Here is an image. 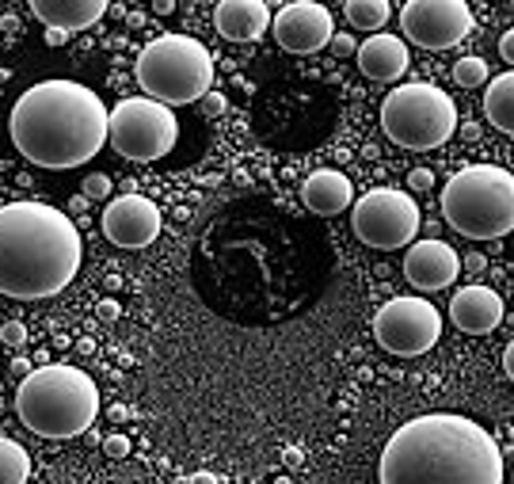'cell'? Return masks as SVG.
<instances>
[{
    "mask_svg": "<svg viewBox=\"0 0 514 484\" xmlns=\"http://www.w3.org/2000/svg\"><path fill=\"white\" fill-rule=\"evenodd\" d=\"M381 130L400 149L427 153L457 134V108L438 84H396L381 103Z\"/></svg>",
    "mask_w": 514,
    "mask_h": 484,
    "instance_id": "7",
    "label": "cell"
},
{
    "mask_svg": "<svg viewBox=\"0 0 514 484\" xmlns=\"http://www.w3.org/2000/svg\"><path fill=\"white\" fill-rule=\"evenodd\" d=\"M202 108H206V115H225L229 103H225L221 92H206V96H202Z\"/></svg>",
    "mask_w": 514,
    "mask_h": 484,
    "instance_id": "30",
    "label": "cell"
},
{
    "mask_svg": "<svg viewBox=\"0 0 514 484\" xmlns=\"http://www.w3.org/2000/svg\"><path fill=\"white\" fill-rule=\"evenodd\" d=\"M484 115L496 126L499 134H514V73H499L488 84V99H484Z\"/></svg>",
    "mask_w": 514,
    "mask_h": 484,
    "instance_id": "20",
    "label": "cell"
},
{
    "mask_svg": "<svg viewBox=\"0 0 514 484\" xmlns=\"http://www.w3.org/2000/svg\"><path fill=\"white\" fill-rule=\"evenodd\" d=\"M111 419H130V408H122V405L111 408Z\"/></svg>",
    "mask_w": 514,
    "mask_h": 484,
    "instance_id": "39",
    "label": "cell"
},
{
    "mask_svg": "<svg viewBox=\"0 0 514 484\" xmlns=\"http://www.w3.org/2000/svg\"><path fill=\"white\" fill-rule=\"evenodd\" d=\"M31 480V454L15 438H0V484H27Z\"/></svg>",
    "mask_w": 514,
    "mask_h": 484,
    "instance_id": "22",
    "label": "cell"
},
{
    "mask_svg": "<svg viewBox=\"0 0 514 484\" xmlns=\"http://www.w3.org/2000/svg\"><path fill=\"white\" fill-rule=\"evenodd\" d=\"M442 218L468 241H499L514 229V176L499 164H468L442 187Z\"/></svg>",
    "mask_w": 514,
    "mask_h": 484,
    "instance_id": "5",
    "label": "cell"
},
{
    "mask_svg": "<svg viewBox=\"0 0 514 484\" xmlns=\"http://www.w3.org/2000/svg\"><path fill=\"white\" fill-rule=\"evenodd\" d=\"M46 42H50V46H66V42H69V31H61V27H46Z\"/></svg>",
    "mask_w": 514,
    "mask_h": 484,
    "instance_id": "33",
    "label": "cell"
},
{
    "mask_svg": "<svg viewBox=\"0 0 514 484\" xmlns=\"http://www.w3.org/2000/svg\"><path fill=\"white\" fill-rule=\"evenodd\" d=\"M423 225V214L408 191H396V187H374L366 191L355 206H351V229L355 237L377 248V252H396L408 248Z\"/></svg>",
    "mask_w": 514,
    "mask_h": 484,
    "instance_id": "9",
    "label": "cell"
},
{
    "mask_svg": "<svg viewBox=\"0 0 514 484\" xmlns=\"http://www.w3.org/2000/svg\"><path fill=\"white\" fill-rule=\"evenodd\" d=\"M499 57L507 61V66H514V31H503V38H499Z\"/></svg>",
    "mask_w": 514,
    "mask_h": 484,
    "instance_id": "31",
    "label": "cell"
},
{
    "mask_svg": "<svg viewBox=\"0 0 514 484\" xmlns=\"http://www.w3.org/2000/svg\"><path fill=\"white\" fill-rule=\"evenodd\" d=\"M461 138L477 141V138H480V126H477V122H465V126H461Z\"/></svg>",
    "mask_w": 514,
    "mask_h": 484,
    "instance_id": "37",
    "label": "cell"
},
{
    "mask_svg": "<svg viewBox=\"0 0 514 484\" xmlns=\"http://www.w3.org/2000/svg\"><path fill=\"white\" fill-rule=\"evenodd\" d=\"M103 454L115 458V461L130 458V438H126V435H107V438H103Z\"/></svg>",
    "mask_w": 514,
    "mask_h": 484,
    "instance_id": "26",
    "label": "cell"
},
{
    "mask_svg": "<svg viewBox=\"0 0 514 484\" xmlns=\"http://www.w3.org/2000/svg\"><path fill=\"white\" fill-rule=\"evenodd\" d=\"M302 199H305V206L313 210V214L335 218V214H343L347 206H355V187H351L347 176L339 172V168H320V172L305 176Z\"/></svg>",
    "mask_w": 514,
    "mask_h": 484,
    "instance_id": "18",
    "label": "cell"
},
{
    "mask_svg": "<svg viewBox=\"0 0 514 484\" xmlns=\"http://www.w3.org/2000/svg\"><path fill=\"white\" fill-rule=\"evenodd\" d=\"M160 206L145 195H115L103 210V233L118 248H145L160 237Z\"/></svg>",
    "mask_w": 514,
    "mask_h": 484,
    "instance_id": "13",
    "label": "cell"
},
{
    "mask_svg": "<svg viewBox=\"0 0 514 484\" xmlns=\"http://www.w3.org/2000/svg\"><path fill=\"white\" fill-rule=\"evenodd\" d=\"M107 141L115 145V153L134 160V164H149L160 160L176 149L180 141V118L168 108L153 99H122L118 108L107 118Z\"/></svg>",
    "mask_w": 514,
    "mask_h": 484,
    "instance_id": "8",
    "label": "cell"
},
{
    "mask_svg": "<svg viewBox=\"0 0 514 484\" xmlns=\"http://www.w3.org/2000/svg\"><path fill=\"white\" fill-rule=\"evenodd\" d=\"M187 484H221V477H218V473H210V469H202V473L190 477Z\"/></svg>",
    "mask_w": 514,
    "mask_h": 484,
    "instance_id": "34",
    "label": "cell"
},
{
    "mask_svg": "<svg viewBox=\"0 0 514 484\" xmlns=\"http://www.w3.org/2000/svg\"><path fill=\"white\" fill-rule=\"evenodd\" d=\"M15 412L24 427L42 438H77L92 431L99 416V389L80 366H38L15 389Z\"/></svg>",
    "mask_w": 514,
    "mask_h": 484,
    "instance_id": "4",
    "label": "cell"
},
{
    "mask_svg": "<svg viewBox=\"0 0 514 484\" xmlns=\"http://www.w3.org/2000/svg\"><path fill=\"white\" fill-rule=\"evenodd\" d=\"M347 24L355 31H374L381 35V27L389 24V15H393V5L389 0H347Z\"/></svg>",
    "mask_w": 514,
    "mask_h": 484,
    "instance_id": "21",
    "label": "cell"
},
{
    "mask_svg": "<svg viewBox=\"0 0 514 484\" xmlns=\"http://www.w3.org/2000/svg\"><path fill=\"white\" fill-rule=\"evenodd\" d=\"M488 267V260L480 256V252H468V256H461V271H473V275H477V271H484Z\"/></svg>",
    "mask_w": 514,
    "mask_h": 484,
    "instance_id": "32",
    "label": "cell"
},
{
    "mask_svg": "<svg viewBox=\"0 0 514 484\" xmlns=\"http://www.w3.org/2000/svg\"><path fill=\"white\" fill-rule=\"evenodd\" d=\"M400 27L423 50H449L473 31V8L465 0H408Z\"/></svg>",
    "mask_w": 514,
    "mask_h": 484,
    "instance_id": "11",
    "label": "cell"
},
{
    "mask_svg": "<svg viewBox=\"0 0 514 484\" xmlns=\"http://www.w3.org/2000/svg\"><path fill=\"white\" fill-rule=\"evenodd\" d=\"M69 210H73V214H84V210H88V199H84V195H77V199L69 202Z\"/></svg>",
    "mask_w": 514,
    "mask_h": 484,
    "instance_id": "38",
    "label": "cell"
},
{
    "mask_svg": "<svg viewBox=\"0 0 514 484\" xmlns=\"http://www.w3.org/2000/svg\"><path fill=\"white\" fill-rule=\"evenodd\" d=\"M449 317L465 335H491L503 321V298L491 286H461L449 298Z\"/></svg>",
    "mask_w": 514,
    "mask_h": 484,
    "instance_id": "15",
    "label": "cell"
},
{
    "mask_svg": "<svg viewBox=\"0 0 514 484\" xmlns=\"http://www.w3.org/2000/svg\"><path fill=\"white\" fill-rule=\"evenodd\" d=\"M111 176H103V172H92V176H84V187H80V195L84 199H111Z\"/></svg>",
    "mask_w": 514,
    "mask_h": 484,
    "instance_id": "24",
    "label": "cell"
},
{
    "mask_svg": "<svg viewBox=\"0 0 514 484\" xmlns=\"http://www.w3.org/2000/svg\"><path fill=\"white\" fill-rule=\"evenodd\" d=\"M332 54L335 57H351V54H358V42H355V35H332Z\"/></svg>",
    "mask_w": 514,
    "mask_h": 484,
    "instance_id": "28",
    "label": "cell"
},
{
    "mask_svg": "<svg viewBox=\"0 0 514 484\" xmlns=\"http://www.w3.org/2000/svg\"><path fill=\"white\" fill-rule=\"evenodd\" d=\"M377 344L396 355V359H416L431 351L442 335V313L427 298H393L377 309L374 317Z\"/></svg>",
    "mask_w": 514,
    "mask_h": 484,
    "instance_id": "10",
    "label": "cell"
},
{
    "mask_svg": "<svg viewBox=\"0 0 514 484\" xmlns=\"http://www.w3.org/2000/svg\"><path fill=\"white\" fill-rule=\"evenodd\" d=\"M408 183H412V191H431V187H435V172H431V168H416V172L408 176Z\"/></svg>",
    "mask_w": 514,
    "mask_h": 484,
    "instance_id": "29",
    "label": "cell"
},
{
    "mask_svg": "<svg viewBox=\"0 0 514 484\" xmlns=\"http://www.w3.org/2000/svg\"><path fill=\"white\" fill-rule=\"evenodd\" d=\"M103 99L77 80H42L15 99L8 130L12 145L38 168H80L107 145Z\"/></svg>",
    "mask_w": 514,
    "mask_h": 484,
    "instance_id": "2",
    "label": "cell"
},
{
    "mask_svg": "<svg viewBox=\"0 0 514 484\" xmlns=\"http://www.w3.org/2000/svg\"><path fill=\"white\" fill-rule=\"evenodd\" d=\"M80 267V229L46 202L0 206V293L42 302L61 293Z\"/></svg>",
    "mask_w": 514,
    "mask_h": 484,
    "instance_id": "3",
    "label": "cell"
},
{
    "mask_svg": "<svg viewBox=\"0 0 514 484\" xmlns=\"http://www.w3.org/2000/svg\"><path fill=\"white\" fill-rule=\"evenodd\" d=\"M118 317H122V305H118L115 298H103V302L96 305V321H99V324H115Z\"/></svg>",
    "mask_w": 514,
    "mask_h": 484,
    "instance_id": "27",
    "label": "cell"
},
{
    "mask_svg": "<svg viewBox=\"0 0 514 484\" xmlns=\"http://www.w3.org/2000/svg\"><path fill=\"white\" fill-rule=\"evenodd\" d=\"M31 12L46 27H61L73 35V31L99 24L107 12V0H31Z\"/></svg>",
    "mask_w": 514,
    "mask_h": 484,
    "instance_id": "19",
    "label": "cell"
},
{
    "mask_svg": "<svg viewBox=\"0 0 514 484\" xmlns=\"http://www.w3.org/2000/svg\"><path fill=\"white\" fill-rule=\"evenodd\" d=\"M0 344H8V347H24V344H27V324H19V321L0 324Z\"/></svg>",
    "mask_w": 514,
    "mask_h": 484,
    "instance_id": "25",
    "label": "cell"
},
{
    "mask_svg": "<svg viewBox=\"0 0 514 484\" xmlns=\"http://www.w3.org/2000/svg\"><path fill=\"white\" fill-rule=\"evenodd\" d=\"M381 484H503V450L484 424L457 412L416 416L381 450Z\"/></svg>",
    "mask_w": 514,
    "mask_h": 484,
    "instance_id": "1",
    "label": "cell"
},
{
    "mask_svg": "<svg viewBox=\"0 0 514 484\" xmlns=\"http://www.w3.org/2000/svg\"><path fill=\"white\" fill-rule=\"evenodd\" d=\"M134 77L145 99L171 111L213 92V54L190 35H160L138 54Z\"/></svg>",
    "mask_w": 514,
    "mask_h": 484,
    "instance_id": "6",
    "label": "cell"
},
{
    "mask_svg": "<svg viewBox=\"0 0 514 484\" xmlns=\"http://www.w3.org/2000/svg\"><path fill=\"white\" fill-rule=\"evenodd\" d=\"M358 69L366 73L370 80H381V84H393L408 73V42L396 38V35H370L366 42L358 46Z\"/></svg>",
    "mask_w": 514,
    "mask_h": 484,
    "instance_id": "16",
    "label": "cell"
},
{
    "mask_svg": "<svg viewBox=\"0 0 514 484\" xmlns=\"http://www.w3.org/2000/svg\"><path fill=\"white\" fill-rule=\"evenodd\" d=\"M213 24L229 42H255L271 27V8L263 0H221L213 8Z\"/></svg>",
    "mask_w": 514,
    "mask_h": 484,
    "instance_id": "17",
    "label": "cell"
},
{
    "mask_svg": "<svg viewBox=\"0 0 514 484\" xmlns=\"http://www.w3.org/2000/svg\"><path fill=\"white\" fill-rule=\"evenodd\" d=\"M454 80L461 84V88H480V84H488V61L477 57V54L461 57L454 66Z\"/></svg>",
    "mask_w": 514,
    "mask_h": 484,
    "instance_id": "23",
    "label": "cell"
},
{
    "mask_svg": "<svg viewBox=\"0 0 514 484\" xmlns=\"http://www.w3.org/2000/svg\"><path fill=\"white\" fill-rule=\"evenodd\" d=\"M503 374H507V377H514V347H507V351H503Z\"/></svg>",
    "mask_w": 514,
    "mask_h": 484,
    "instance_id": "36",
    "label": "cell"
},
{
    "mask_svg": "<svg viewBox=\"0 0 514 484\" xmlns=\"http://www.w3.org/2000/svg\"><path fill=\"white\" fill-rule=\"evenodd\" d=\"M461 271V256L446 241H416L408 244V256H404V279H408L416 290L435 293L454 286Z\"/></svg>",
    "mask_w": 514,
    "mask_h": 484,
    "instance_id": "14",
    "label": "cell"
},
{
    "mask_svg": "<svg viewBox=\"0 0 514 484\" xmlns=\"http://www.w3.org/2000/svg\"><path fill=\"white\" fill-rule=\"evenodd\" d=\"M12 374L19 377V382H24V377L31 374V363H27V359H15V363H12Z\"/></svg>",
    "mask_w": 514,
    "mask_h": 484,
    "instance_id": "35",
    "label": "cell"
},
{
    "mask_svg": "<svg viewBox=\"0 0 514 484\" xmlns=\"http://www.w3.org/2000/svg\"><path fill=\"white\" fill-rule=\"evenodd\" d=\"M271 27H274V42L286 54H316L335 35L332 12L324 5H316V0H293V5L278 8Z\"/></svg>",
    "mask_w": 514,
    "mask_h": 484,
    "instance_id": "12",
    "label": "cell"
}]
</instances>
